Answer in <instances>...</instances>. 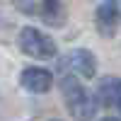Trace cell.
Masks as SVG:
<instances>
[{
	"mask_svg": "<svg viewBox=\"0 0 121 121\" xmlns=\"http://www.w3.org/2000/svg\"><path fill=\"white\" fill-rule=\"evenodd\" d=\"M119 97H121V78L116 75H107L104 80H99L97 85V104L102 107H114L119 104Z\"/></svg>",
	"mask_w": 121,
	"mask_h": 121,
	"instance_id": "8992f818",
	"label": "cell"
},
{
	"mask_svg": "<svg viewBox=\"0 0 121 121\" xmlns=\"http://www.w3.org/2000/svg\"><path fill=\"white\" fill-rule=\"evenodd\" d=\"M119 112H121V97H119Z\"/></svg>",
	"mask_w": 121,
	"mask_h": 121,
	"instance_id": "9c48e42d",
	"label": "cell"
},
{
	"mask_svg": "<svg viewBox=\"0 0 121 121\" xmlns=\"http://www.w3.org/2000/svg\"><path fill=\"white\" fill-rule=\"evenodd\" d=\"M102 121H119V119H114V116H107V119H102Z\"/></svg>",
	"mask_w": 121,
	"mask_h": 121,
	"instance_id": "ba28073f",
	"label": "cell"
},
{
	"mask_svg": "<svg viewBox=\"0 0 121 121\" xmlns=\"http://www.w3.org/2000/svg\"><path fill=\"white\" fill-rule=\"evenodd\" d=\"M19 85H22L27 92H34V95H41L48 92L53 85V75L48 73L46 68H39V65H29L19 73Z\"/></svg>",
	"mask_w": 121,
	"mask_h": 121,
	"instance_id": "5b68a950",
	"label": "cell"
},
{
	"mask_svg": "<svg viewBox=\"0 0 121 121\" xmlns=\"http://www.w3.org/2000/svg\"><path fill=\"white\" fill-rule=\"evenodd\" d=\"M60 92H63V102L68 107L70 116L75 121H90L97 114V99L80 85V80L73 75H63L60 78Z\"/></svg>",
	"mask_w": 121,
	"mask_h": 121,
	"instance_id": "6da1fadb",
	"label": "cell"
},
{
	"mask_svg": "<svg viewBox=\"0 0 121 121\" xmlns=\"http://www.w3.org/2000/svg\"><path fill=\"white\" fill-rule=\"evenodd\" d=\"M17 44H19V51L27 53L29 58L46 60L56 56V41L36 27H24L17 36Z\"/></svg>",
	"mask_w": 121,
	"mask_h": 121,
	"instance_id": "7a4b0ae2",
	"label": "cell"
},
{
	"mask_svg": "<svg viewBox=\"0 0 121 121\" xmlns=\"http://www.w3.org/2000/svg\"><path fill=\"white\" fill-rule=\"evenodd\" d=\"M39 5H41V15L48 24H63L65 19V10H63V3L60 0H39Z\"/></svg>",
	"mask_w": 121,
	"mask_h": 121,
	"instance_id": "52a82bcc",
	"label": "cell"
},
{
	"mask_svg": "<svg viewBox=\"0 0 121 121\" xmlns=\"http://www.w3.org/2000/svg\"><path fill=\"white\" fill-rule=\"evenodd\" d=\"M95 24H97V32L102 34L104 39H114L119 27H121V10L116 0H104L99 3L95 10Z\"/></svg>",
	"mask_w": 121,
	"mask_h": 121,
	"instance_id": "3957f363",
	"label": "cell"
},
{
	"mask_svg": "<svg viewBox=\"0 0 121 121\" xmlns=\"http://www.w3.org/2000/svg\"><path fill=\"white\" fill-rule=\"evenodd\" d=\"M65 65L70 73H75L78 78H85V80L97 75V58L90 48H73L65 56Z\"/></svg>",
	"mask_w": 121,
	"mask_h": 121,
	"instance_id": "277c9868",
	"label": "cell"
}]
</instances>
